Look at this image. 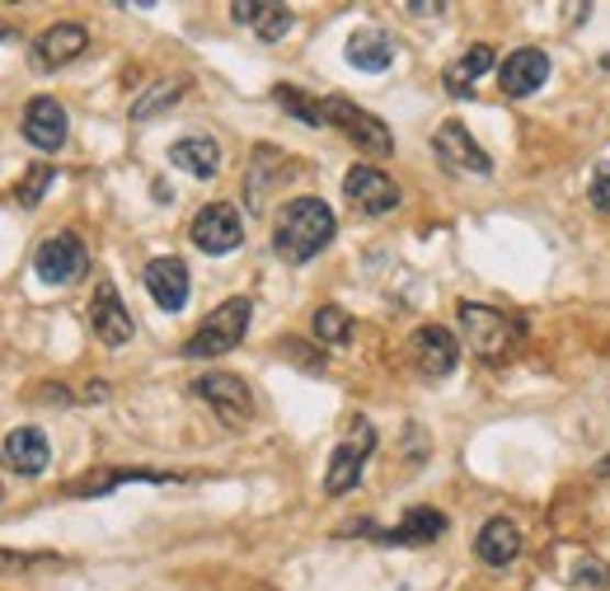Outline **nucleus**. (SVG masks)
<instances>
[{
  "label": "nucleus",
  "mask_w": 610,
  "mask_h": 591,
  "mask_svg": "<svg viewBox=\"0 0 610 591\" xmlns=\"http://www.w3.org/2000/svg\"><path fill=\"white\" fill-rule=\"evenodd\" d=\"M334 231H339V221L324 198H291L273 221V249L282 264H310L315 254L329 249Z\"/></svg>",
  "instance_id": "nucleus-1"
},
{
  "label": "nucleus",
  "mask_w": 610,
  "mask_h": 591,
  "mask_svg": "<svg viewBox=\"0 0 610 591\" xmlns=\"http://www.w3.org/2000/svg\"><path fill=\"white\" fill-rule=\"evenodd\" d=\"M461 328H465V343L475 347L484 361L512 357L521 334H526V324H521L517 315H502V310L475 305V301H461Z\"/></svg>",
  "instance_id": "nucleus-2"
},
{
  "label": "nucleus",
  "mask_w": 610,
  "mask_h": 591,
  "mask_svg": "<svg viewBox=\"0 0 610 591\" xmlns=\"http://www.w3.org/2000/svg\"><path fill=\"white\" fill-rule=\"evenodd\" d=\"M249 320H254V305L249 296H231V301H221L212 315H207V324L198 328L193 338L184 343V357H221V353H235V347L244 343V334H249Z\"/></svg>",
  "instance_id": "nucleus-3"
},
{
  "label": "nucleus",
  "mask_w": 610,
  "mask_h": 591,
  "mask_svg": "<svg viewBox=\"0 0 610 591\" xmlns=\"http://www.w3.org/2000/svg\"><path fill=\"white\" fill-rule=\"evenodd\" d=\"M376 450V427L366 419H353V437L343 446H334V456H329V469H324V493L339 498V493H353L362 483V465L366 456Z\"/></svg>",
  "instance_id": "nucleus-4"
},
{
  "label": "nucleus",
  "mask_w": 610,
  "mask_h": 591,
  "mask_svg": "<svg viewBox=\"0 0 610 591\" xmlns=\"http://www.w3.org/2000/svg\"><path fill=\"white\" fill-rule=\"evenodd\" d=\"M324 123H334L347 142L362 146L366 155H390L395 150L390 127L380 123L376 113H366V109H357V103H347V99H324Z\"/></svg>",
  "instance_id": "nucleus-5"
},
{
  "label": "nucleus",
  "mask_w": 610,
  "mask_h": 591,
  "mask_svg": "<svg viewBox=\"0 0 610 591\" xmlns=\"http://www.w3.org/2000/svg\"><path fill=\"white\" fill-rule=\"evenodd\" d=\"M188 390H193L202 404H212L217 419H221L225 427H240V423L254 419V394H249V386H244L240 376H231V371H207V376H198Z\"/></svg>",
  "instance_id": "nucleus-6"
},
{
  "label": "nucleus",
  "mask_w": 610,
  "mask_h": 591,
  "mask_svg": "<svg viewBox=\"0 0 610 591\" xmlns=\"http://www.w3.org/2000/svg\"><path fill=\"white\" fill-rule=\"evenodd\" d=\"M85 268H90V254H85L76 231L47 235L38 254H33V272H38L47 287H71L76 277H85Z\"/></svg>",
  "instance_id": "nucleus-7"
},
{
  "label": "nucleus",
  "mask_w": 610,
  "mask_h": 591,
  "mask_svg": "<svg viewBox=\"0 0 610 591\" xmlns=\"http://www.w3.org/2000/svg\"><path fill=\"white\" fill-rule=\"evenodd\" d=\"M343 193L362 216H390L399 207V183L376 165H353L343 174Z\"/></svg>",
  "instance_id": "nucleus-8"
},
{
  "label": "nucleus",
  "mask_w": 610,
  "mask_h": 591,
  "mask_svg": "<svg viewBox=\"0 0 610 591\" xmlns=\"http://www.w3.org/2000/svg\"><path fill=\"white\" fill-rule=\"evenodd\" d=\"M193 245L202 254H212V258L235 254L244 245V221H240V212L231 202H207L193 216Z\"/></svg>",
  "instance_id": "nucleus-9"
},
{
  "label": "nucleus",
  "mask_w": 610,
  "mask_h": 591,
  "mask_svg": "<svg viewBox=\"0 0 610 591\" xmlns=\"http://www.w3.org/2000/svg\"><path fill=\"white\" fill-rule=\"evenodd\" d=\"M409 361L418 367V376H428V380H442L456 371V361H461V343L451 328L442 324H423V328H413V338H409Z\"/></svg>",
  "instance_id": "nucleus-10"
},
{
  "label": "nucleus",
  "mask_w": 610,
  "mask_h": 591,
  "mask_svg": "<svg viewBox=\"0 0 610 591\" xmlns=\"http://www.w3.org/2000/svg\"><path fill=\"white\" fill-rule=\"evenodd\" d=\"M432 150H437V160L446 169H456V174H479V179H488V174H493L488 150L465 132V123H456V118L437 127V136H432Z\"/></svg>",
  "instance_id": "nucleus-11"
},
{
  "label": "nucleus",
  "mask_w": 610,
  "mask_h": 591,
  "mask_svg": "<svg viewBox=\"0 0 610 591\" xmlns=\"http://www.w3.org/2000/svg\"><path fill=\"white\" fill-rule=\"evenodd\" d=\"M66 136H71V118H66L62 103L52 99V94L29 99V109H24V142L52 155V150L66 146Z\"/></svg>",
  "instance_id": "nucleus-12"
},
{
  "label": "nucleus",
  "mask_w": 610,
  "mask_h": 591,
  "mask_svg": "<svg viewBox=\"0 0 610 591\" xmlns=\"http://www.w3.org/2000/svg\"><path fill=\"white\" fill-rule=\"evenodd\" d=\"M90 328H95V338L99 343H109V347H122L132 334H136V324H132V310L122 305V296L118 287L103 277V282L95 287V301H90Z\"/></svg>",
  "instance_id": "nucleus-13"
},
{
  "label": "nucleus",
  "mask_w": 610,
  "mask_h": 591,
  "mask_svg": "<svg viewBox=\"0 0 610 591\" xmlns=\"http://www.w3.org/2000/svg\"><path fill=\"white\" fill-rule=\"evenodd\" d=\"M142 282H146V291H151V301L160 305V310H169V315H174V310H184V305H188V291H193L184 258H174V254L151 258L146 272H142Z\"/></svg>",
  "instance_id": "nucleus-14"
},
{
  "label": "nucleus",
  "mask_w": 610,
  "mask_h": 591,
  "mask_svg": "<svg viewBox=\"0 0 610 591\" xmlns=\"http://www.w3.org/2000/svg\"><path fill=\"white\" fill-rule=\"evenodd\" d=\"M85 47H90V33L80 24H52L33 38V66H38V71H62V66H71Z\"/></svg>",
  "instance_id": "nucleus-15"
},
{
  "label": "nucleus",
  "mask_w": 610,
  "mask_h": 591,
  "mask_svg": "<svg viewBox=\"0 0 610 591\" xmlns=\"http://www.w3.org/2000/svg\"><path fill=\"white\" fill-rule=\"evenodd\" d=\"M498 80H502V94H508V99H531L540 85L550 80V57L540 47H517L512 57L502 62Z\"/></svg>",
  "instance_id": "nucleus-16"
},
{
  "label": "nucleus",
  "mask_w": 610,
  "mask_h": 591,
  "mask_svg": "<svg viewBox=\"0 0 610 591\" xmlns=\"http://www.w3.org/2000/svg\"><path fill=\"white\" fill-rule=\"evenodd\" d=\"M0 456H5V465L14 475L38 479L52 460V446L43 437V427H14V432H5V442H0Z\"/></svg>",
  "instance_id": "nucleus-17"
},
{
  "label": "nucleus",
  "mask_w": 610,
  "mask_h": 591,
  "mask_svg": "<svg viewBox=\"0 0 610 591\" xmlns=\"http://www.w3.org/2000/svg\"><path fill=\"white\" fill-rule=\"evenodd\" d=\"M475 554L488 564V568H508L517 554H521V531H517V521L508 516H488L479 535H475Z\"/></svg>",
  "instance_id": "nucleus-18"
},
{
  "label": "nucleus",
  "mask_w": 610,
  "mask_h": 591,
  "mask_svg": "<svg viewBox=\"0 0 610 591\" xmlns=\"http://www.w3.org/2000/svg\"><path fill=\"white\" fill-rule=\"evenodd\" d=\"M347 66H357V71H366V76L390 71L395 66V38L386 29H357L353 38H347Z\"/></svg>",
  "instance_id": "nucleus-19"
},
{
  "label": "nucleus",
  "mask_w": 610,
  "mask_h": 591,
  "mask_svg": "<svg viewBox=\"0 0 610 591\" xmlns=\"http://www.w3.org/2000/svg\"><path fill=\"white\" fill-rule=\"evenodd\" d=\"M446 535V516L437 508H409L395 531H376V545H432Z\"/></svg>",
  "instance_id": "nucleus-20"
},
{
  "label": "nucleus",
  "mask_w": 610,
  "mask_h": 591,
  "mask_svg": "<svg viewBox=\"0 0 610 591\" xmlns=\"http://www.w3.org/2000/svg\"><path fill=\"white\" fill-rule=\"evenodd\" d=\"M493 47L488 43H475V47H465V57H456L442 71V85H446V94H456V99H465V94H475V85H479V76H488L493 71Z\"/></svg>",
  "instance_id": "nucleus-21"
},
{
  "label": "nucleus",
  "mask_w": 610,
  "mask_h": 591,
  "mask_svg": "<svg viewBox=\"0 0 610 591\" xmlns=\"http://www.w3.org/2000/svg\"><path fill=\"white\" fill-rule=\"evenodd\" d=\"M169 165L193 174V179H217L221 169V146L212 142V136H184V142L169 146Z\"/></svg>",
  "instance_id": "nucleus-22"
},
{
  "label": "nucleus",
  "mask_w": 610,
  "mask_h": 591,
  "mask_svg": "<svg viewBox=\"0 0 610 591\" xmlns=\"http://www.w3.org/2000/svg\"><path fill=\"white\" fill-rule=\"evenodd\" d=\"M184 90H188V80H184V76H179V80H160V85H151V90H146L142 99H132V123H151L155 113L174 109V103L184 99Z\"/></svg>",
  "instance_id": "nucleus-23"
},
{
  "label": "nucleus",
  "mask_w": 610,
  "mask_h": 591,
  "mask_svg": "<svg viewBox=\"0 0 610 591\" xmlns=\"http://www.w3.org/2000/svg\"><path fill=\"white\" fill-rule=\"evenodd\" d=\"M127 479L169 483L174 475H155V469H113V475H95V479H76V483H66V493H71V498H95V493H109V489H118V483H127Z\"/></svg>",
  "instance_id": "nucleus-24"
},
{
  "label": "nucleus",
  "mask_w": 610,
  "mask_h": 591,
  "mask_svg": "<svg viewBox=\"0 0 610 591\" xmlns=\"http://www.w3.org/2000/svg\"><path fill=\"white\" fill-rule=\"evenodd\" d=\"M310 328H315V338L324 347H339V343L353 338V315H347L343 305H320L315 320H310Z\"/></svg>",
  "instance_id": "nucleus-25"
},
{
  "label": "nucleus",
  "mask_w": 610,
  "mask_h": 591,
  "mask_svg": "<svg viewBox=\"0 0 610 591\" xmlns=\"http://www.w3.org/2000/svg\"><path fill=\"white\" fill-rule=\"evenodd\" d=\"M273 99L282 103V109H287L291 118H301L306 127H324V103H310L301 90H296V85H277Z\"/></svg>",
  "instance_id": "nucleus-26"
},
{
  "label": "nucleus",
  "mask_w": 610,
  "mask_h": 591,
  "mask_svg": "<svg viewBox=\"0 0 610 591\" xmlns=\"http://www.w3.org/2000/svg\"><path fill=\"white\" fill-rule=\"evenodd\" d=\"M291 24H296L291 5H264V14H258L254 33H258L264 43H277V38H287V33H291Z\"/></svg>",
  "instance_id": "nucleus-27"
},
{
  "label": "nucleus",
  "mask_w": 610,
  "mask_h": 591,
  "mask_svg": "<svg viewBox=\"0 0 610 591\" xmlns=\"http://www.w3.org/2000/svg\"><path fill=\"white\" fill-rule=\"evenodd\" d=\"M47 183H52V165H33L29 179L20 183V193H14V198H20V207H38L43 193H47Z\"/></svg>",
  "instance_id": "nucleus-28"
},
{
  "label": "nucleus",
  "mask_w": 610,
  "mask_h": 591,
  "mask_svg": "<svg viewBox=\"0 0 610 591\" xmlns=\"http://www.w3.org/2000/svg\"><path fill=\"white\" fill-rule=\"evenodd\" d=\"M573 587L601 591V587H610V568L601 559H578V568H573Z\"/></svg>",
  "instance_id": "nucleus-29"
},
{
  "label": "nucleus",
  "mask_w": 610,
  "mask_h": 591,
  "mask_svg": "<svg viewBox=\"0 0 610 591\" xmlns=\"http://www.w3.org/2000/svg\"><path fill=\"white\" fill-rule=\"evenodd\" d=\"M282 357H291L296 367H306V371H324V353L306 347L301 338H282Z\"/></svg>",
  "instance_id": "nucleus-30"
},
{
  "label": "nucleus",
  "mask_w": 610,
  "mask_h": 591,
  "mask_svg": "<svg viewBox=\"0 0 610 591\" xmlns=\"http://www.w3.org/2000/svg\"><path fill=\"white\" fill-rule=\"evenodd\" d=\"M591 207L610 216V165H597V169H591Z\"/></svg>",
  "instance_id": "nucleus-31"
},
{
  "label": "nucleus",
  "mask_w": 610,
  "mask_h": 591,
  "mask_svg": "<svg viewBox=\"0 0 610 591\" xmlns=\"http://www.w3.org/2000/svg\"><path fill=\"white\" fill-rule=\"evenodd\" d=\"M264 5H268V0H235V5H231V20L235 24H258V14H264Z\"/></svg>",
  "instance_id": "nucleus-32"
},
{
  "label": "nucleus",
  "mask_w": 610,
  "mask_h": 591,
  "mask_svg": "<svg viewBox=\"0 0 610 591\" xmlns=\"http://www.w3.org/2000/svg\"><path fill=\"white\" fill-rule=\"evenodd\" d=\"M33 564H62V559H47V554H0V568H33Z\"/></svg>",
  "instance_id": "nucleus-33"
},
{
  "label": "nucleus",
  "mask_w": 610,
  "mask_h": 591,
  "mask_svg": "<svg viewBox=\"0 0 610 591\" xmlns=\"http://www.w3.org/2000/svg\"><path fill=\"white\" fill-rule=\"evenodd\" d=\"M85 399H95V404H103V399H109V380H90V386H85Z\"/></svg>",
  "instance_id": "nucleus-34"
},
{
  "label": "nucleus",
  "mask_w": 610,
  "mask_h": 591,
  "mask_svg": "<svg viewBox=\"0 0 610 591\" xmlns=\"http://www.w3.org/2000/svg\"><path fill=\"white\" fill-rule=\"evenodd\" d=\"M446 5H442V0H437V5H423V0H409V14H442Z\"/></svg>",
  "instance_id": "nucleus-35"
},
{
  "label": "nucleus",
  "mask_w": 610,
  "mask_h": 591,
  "mask_svg": "<svg viewBox=\"0 0 610 591\" xmlns=\"http://www.w3.org/2000/svg\"><path fill=\"white\" fill-rule=\"evenodd\" d=\"M597 475H601V479H610V456H606V460L597 465Z\"/></svg>",
  "instance_id": "nucleus-36"
},
{
  "label": "nucleus",
  "mask_w": 610,
  "mask_h": 591,
  "mask_svg": "<svg viewBox=\"0 0 610 591\" xmlns=\"http://www.w3.org/2000/svg\"><path fill=\"white\" fill-rule=\"evenodd\" d=\"M0 38H10V29H5V24H0Z\"/></svg>",
  "instance_id": "nucleus-37"
}]
</instances>
